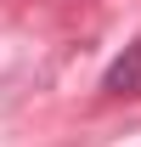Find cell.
Listing matches in <instances>:
<instances>
[{"mask_svg": "<svg viewBox=\"0 0 141 147\" xmlns=\"http://www.w3.org/2000/svg\"><path fill=\"white\" fill-rule=\"evenodd\" d=\"M102 91L113 96H141V45H124L113 57V68L102 74Z\"/></svg>", "mask_w": 141, "mask_h": 147, "instance_id": "1", "label": "cell"}]
</instances>
